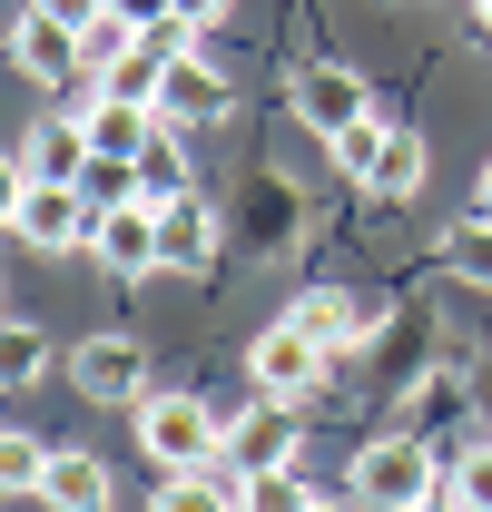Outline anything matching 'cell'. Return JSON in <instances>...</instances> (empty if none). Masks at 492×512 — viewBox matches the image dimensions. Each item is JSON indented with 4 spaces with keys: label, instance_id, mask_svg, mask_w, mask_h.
Returning <instances> with one entry per match:
<instances>
[{
    "label": "cell",
    "instance_id": "11",
    "mask_svg": "<svg viewBox=\"0 0 492 512\" xmlns=\"http://www.w3.org/2000/svg\"><path fill=\"white\" fill-rule=\"evenodd\" d=\"M296 119H306L315 138H345L355 119H374V109H365V79H355V69H335V60H315L306 79H296Z\"/></svg>",
    "mask_w": 492,
    "mask_h": 512
},
{
    "label": "cell",
    "instance_id": "12",
    "mask_svg": "<svg viewBox=\"0 0 492 512\" xmlns=\"http://www.w3.org/2000/svg\"><path fill=\"white\" fill-rule=\"evenodd\" d=\"M158 247H168V276H207L217 247H227V227H217L207 197H178V207H158Z\"/></svg>",
    "mask_w": 492,
    "mask_h": 512
},
{
    "label": "cell",
    "instance_id": "5",
    "mask_svg": "<svg viewBox=\"0 0 492 512\" xmlns=\"http://www.w3.org/2000/svg\"><path fill=\"white\" fill-rule=\"evenodd\" d=\"M69 384H79V404H148L158 394L138 335H79L69 345Z\"/></svg>",
    "mask_w": 492,
    "mask_h": 512
},
{
    "label": "cell",
    "instance_id": "2",
    "mask_svg": "<svg viewBox=\"0 0 492 512\" xmlns=\"http://www.w3.org/2000/svg\"><path fill=\"white\" fill-rule=\"evenodd\" d=\"M325 335H306L296 316H276V325H256L246 335V394H266V404H315L325 394Z\"/></svg>",
    "mask_w": 492,
    "mask_h": 512
},
{
    "label": "cell",
    "instance_id": "29",
    "mask_svg": "<svg viewBox=\"0 0 492 512\" xmlns=\"http://www.w3.org/2000/svg\"><path fill=\"white\" fill-rule=\"evenodd\" d=\"M414 512H473V503H463V493L443 483V493H424V503H414Z\"/></svg>",
    "mask_w": 492,
    "mask_h": 512
},
{
    "label": "cell",
    "instance_id": "23",
    "mask_svg": "<svg viewBox=\"0 0 492 512\" xmlns=\"http://www.w3.org/2000/svg\"><path fill=\"white\" fill-rule=\"evenodd\" d=\"M315 483L306 473H246V512H306Z\"/></svg>",
    "mask_w": 492,
    "mask_h": 512
},
{
    "label": "cell",
    "instance_id": "18",
    "mask_svg": "<svg viewBox=\"0 0 492 512\" xmlns=\"http://www.w3.org/2000/svg\"><path fill=\"white\" fill-rule=\"evenodd\" d=\"M355 188H374V197H414V188H424V138H404V128H394V138H384V158H374Z\"/></svg>",
    "mask_w": 492,
    "mask_h": 512
},
{
    "label": "cell",
    "instance_id": "1",
    "mask_svg": "<svg viewBox=\"0 0 492 512\" xmlns=\"http://www.w3.org/2000/svg\"><path fill=\"white\" fill-rule=\"evenodd\" d=\"M138 414V453L158 463V473H207V463H227V414L207 404V394H148V404H128Z\"/></svg>",
    "mask_w": 492,
    "mask_h": 512
},
{
    "label": "cell",
    "instance_id": "19",
    "mask_svg": "<svg viewBox=\"0 0 492 512\" xmlns=\"http://www.w3.org/2000/svg\"><path fill=\"white\" fill-rule=\"evenodd\" d=\"M138 40H148L138 20H119V10H99V20L79 30V60H89V79H109L119 60H138Z\"/></svg>",
    "mask_w": 492,
    "mask_h": 512
},
{
    "label": "cell",
    "instance_id": "8",
    "mask_svg": "<svg viewBox=\"0 0 492 512\" xmlns=\"http://www.w3.org/2000/svg\"><path fill=\"white\" fill-rule=\"evenodd\" d=\"M296 444H306V424H296V404H246V414H227V463L237 473H296Z\"/></svg>",
    "mask_w": 492,
    "mask_h": 512
},
{
    "label": "cell",
    "instance_id": "15",
    "mask_svg": "<svg viewBox=\"0 0 492 512\" xmlns=\"http://www.w3.org/2000/svg\"><path fill=\"white\" fill-rule=\"evenodd\" d=\"M40 503H50V512H119V483H109V463H99V453H50Z\"/></svg>",
    "mask_w": 492,
    "mask_h": 512
},
{
    "label": "cell",
    "instance_id": "10",
    "mask_svg": "<svg viewBox=\"0 0 492 512\" xmlns=\"http://www.w3.org/2000/svg\"><path fill=\"white\" fill-rule=\"evenodd\" d=\"M89 256L109 266V276H168V247H158V207H109L99 217V237Z\"/></svg>",
    "mask_w": 492,
    "mask_h": 512
},
{
    "label": "cell",
    "instance_id": "25",
    "mask_svg": "<svg viewBox=\"0 0 492 512\" xmlns=\"http://www.w3.org/2000/svg\"><path fill=\"white\" fill-rule=\"evenodd\" d=\"M0 365H10V384H40V375H50V335H40V325H10Z\"/></svg>",
    "mask_w": 492,
    "mask_h": 512
},
{
    "label": "cell",
    "instance_id": "30",
    "mask_svg": "<svg viewBox=\"0 0 492 512\" xmlns=\"http://www.w3.org/2000/svg\"><path fill=\"white\" fill-rule=\"evenodd\" d=\"M473 207H483V217H492V158H483V188H473Z\"/></svg>",
    "mask_w": 492,
    "mask_h": 512
},
{
    "label": "cell",
    "instance_id": "24",
    "mask_svg": "<svg viewBox=\"0 0 492 512\" xmlns=\"http://www.w3.org/2000/svg\"><path fill=\"white\" fill-rule=\"evenodd\" d=\"M443 483H453V493H463L473 512H492V434H483V444H463V453H453V473H443Z\"/></svg>",
    "mask_w": 492,
    "mask_h": 512
},
{
    "label": "cell",
    "instance_id": "3",
    "mask_svg": "<svg viewBox=\"0 0 492 512\" xmlns=\"http://www.w3.org/2000/svg\"><path fill=\"white\" fill-rule=\"evenodd\" d=\"M10 237L40 256H69L99 237V207H89V188H69V178H10Z\"/></svg>",
    "mask_w": 492,
    "mask_h": 512
},
{
    "label": "cell",
    "instance_id": "28",
    "mask_svg": "<svg viewBox=\"0 0 492 512\" xmlns=\"http://www.w3.org/2000/svg\"><path fill=\"white\" fill-rule=\"evenodd\" d=\"M109 10H119V20H138V30H158V20H168V0H109Z\"/></svg>",
    "mask_w": 492,
    "mask_h": 512
},
{
    "label": "cell",
    "instance_id": "20",
    "mask_svg": "<svg viewBox=\"0 0 492 512\" xmlns=\"http://www.w3.org/2000/svg\"><path fill=\"white\" fill-rule=\"evenodd\" d=\"M443 266H453L463 286H483V296H492V217H483V207H473V217L453 227V247H443Z\"/></svg>",
    "mask_w": 492,
    "mask_h": 512
},
{
    "label": "cell",
    "instance_id": "13",
    "mask_svg": "<svg viewBox=\"0 0 492 512\" xmlns=\"http://www.w3.org/2000/svg\"><path fill=\"white\" fill-rule=\"evenodd\" d=\"M158 119H168V128H207V119H227V79L207 69V50L168 60V89H158Z\"/></svg>",
    "mask_w": 492,
    "mask_h": 512
},
{
    "label": "cell",
    "instance_id": "21",
    "mask_svg": "<svg viewBox=\"0 0 492 512\" xmlns=\"http://www.w3.org/2000/svg\"><path fill=\"white\" fill-rule=\"evenodd\" d=\"M0 483H10V493H40V483H50V444L10 424V434H0Z\"/></svg>",
    "mask_w": 492,
    "mask_h": 512
},
{
    "label": "cell",
    "instance_id": "17",
    "mask_svg": "<svg viewBox=\"0 0 492 512\" xmlns=\"http://www.w3.org/2000/svg\"><path fill=\"white\" fill-rule=\"evenodd\" d=\"M138 197H148V207H178V197H197V188H187V158H178V128H158V138L138 148Z\"/></svg>",
    "mask_w": 492,
    "mask_h": 512
},
{
    "label": "cell",
    "instance_id": "4",
    "mask_svg": "<svg viewBox=\"0 0 492 512\" xmlns=\"http://www.w3.org/2000/svg\"><path fill=\"white\" fill-rule=\"evenodd\" d=\"M424 493H443V463H433L424 434H374L355 453V503L365 512H414Z\"/></svg>",
    "mask_w": 492,
    "mask_h": 512
},
{
    "label": "cell",
    "instance_id": "26",
    "mask_svg": "<svg viewBox=\"0 0 492 512\" xmlns=\"http://www.w3.org/2000/svg\"><path fill=\"white\" fill-rule=\"evenodd\" d=\"M168 20H178V30H197V40H207V30L227 20V0H168Z\"/></svg>",
    "mask_w": 492,
    "mask_h": 512
},
{
    "label": "cell",
    "instance_id": "9",
    "mask_svg": "<svg viewBox=\"0 0 492 512\" xmlns=\"http://www.w3.org/2000/svg\"><path fill=\"white\" fill-rule=\"evenodd\" d=\"M286 316L306 325V335H325V355H355V345L384 335V306H374V296H345V286H315V296H296Z\"/></svg>",
    "mask_w": 492,
    "mask_h": 512
},
{
    "label": "cell",
    "instance_id": "16",
    "mask_svg": "<svg viewBox=\"0 0 492 512\" xmlns=\"http://www.w3.org/2000/svg\"><path fill=\"white\" fill-rule=\"evenodd\" d=\"M148 512H246V473L237 463H207V473H158V503Z\"/></svg>",
    "mask_w": 492,
    "mask_h": 512
},
{
    "label": "cell",
    "instance_id": "27",
    "mask_svg": "<svg viewBox=\"0 0 492 512\" xmlns=\"http://www.w3.org/2000/svg\"><path fill=\"white\" fill-rule=\"evenodd\" d=\"M30 10H50V20H69V30H89V20H99L109 0H30Z\"/></svg>",
    "mask_w": 492,
    "mask_h": 512
},
{
    "label": "cell",
    "instance_id": "22",
    "mask_svg": "<svg viewBox=\"0 0 492 512\" xmlns=\"http://www.w3.org/2000/svg\"><path fill=\"white\" fill-rule=\"evenodd\" d=\"M79 188H89L99 217H109V207H148V197H138V158H89V178H79Z\"/></svg>",
    "mask_w": 492,
    "mask_h": 512
},
{
    "label": "cell",
    "instance_id": "6",
    "mask_svg": "<svg viewBox=\"0 0 492 512\" xmlns=\"http://www.w3.org/2000/svg\"><path fill=\"white\" fill-rule=\"evenodd\" d=\"M60 119H79L89 128V158H138V148H148V138H158V109H148V99H119V89H99V79H79V89H69V109Z\"/></svg>",
    "mask_w": 492,
    "mask_h": 512
},
{
    "label": "cell",
    "instance_id": "31",
    "mask_svg": "<svg viewBox=\"0 0 492 512\" xmlns=\"http://www.w3.org/2000/svg\"><path fill=\"white\" fill-rule=\"evenodd\" d=\"M306 512H345V503H306Z\"/></svg>",
    "mask_w": 492,
    "mask_h": 512
},
{
    "label": "cell",
    "instance_id": "14",
    "mask_svg": "<svg viewBox=\"0 0 492 512\" xmlns=\"http://www.w3.org/2000/svg\"><path fill=\"white\" fill-rule=\"evenodd\" d=\"M10 178H69V188H79V178H89V128L79 119H40L20 138V168H10Z\"/></svg>",
    "mask_w": 492,
    "mask_h": 512
},
{
    "label": "cell",
    "instance_id": "7",
    "mask_svg": "<svg viewBox=\"0 0 492 512\" xmlns=\"http://www.w3.org/2000/svg\"><path fill=\"white\" fill-rule=\"evenodd\" d=\"M10 69L30 79V89H79L89 60H79V30L50 20V10H10Z\"/></svg>",
    "mask_w": 492,
    "mask_h": 512
}]
</instances>
